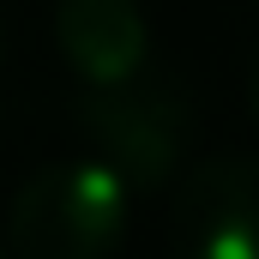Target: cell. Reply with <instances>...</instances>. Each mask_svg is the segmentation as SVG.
<instances>
[{
  "instance_id": "cell-5",
  "label": "cell",
  "mask_w": 259,
  "mask_h": 259,
  "mask_svg": "<svg viewBox=\"0 0 259 259\" xmlns=\"http://www.w3.org/2000/svg\"><path fill=\"white\" fill-rule=\"evenodd\" d=\"M247 109H253V127H259V55H253V66H247Z\"/></svg>"
},
{
  "instance_id": "cell-3",
  "label": "cell",
  "mask_w": 259,
  "mask_h": 259,
  "mask_svg": "<svg viewBox=\"0 0 259 259\" xmlns=\"http://www.w3.org/2000/svg\"><path fill=\"white\" fill-rule=\"evenodd\" d=\"M175 259H259V157H205L169 205Z\"/></svg>"
},
{
  "instance_id": "cell-2",
  "label": "cell",
  "mask_w": 259,
  "mask_h": 259,
  "mask_svg": "<svg viewBox=\"0 0 259 259\" xmlns=\"http://www.w3.org/2000/svg\"><path fill=\"white\" fill-rule=\"evenodd\" d=\"M78 127L97 145L91 157H103L133 193L169 187L187 145H193L199 109L193 97L169 78V72H133L121 84H97L78 91Z\"/></svg>"
},
{
  "instance_id": "cell-4",
  "label": "cell",
  "mask_w": 259,
  "mask_h": 259,
  "mask_svg": "<svg viewBox=\"0 0 259 259\" xmlns=\"http://www.w3.org/2000/svg\"><path fill=\"white\" fill-rule=\"evenodd\" d=\"M55 42L78 91L121 84L151 66V24L139 0H55Z\"/></svg>"
},
{
  "instance_id": "cell-6",
  "label": "cell",
  "mask_w": 259,
  "mask_h": 259,
  "mask_svg": "<svg viewBox=\"0 0 259 259\" xmlns=\"http://www.w3.org/2000/svg\"><path fill=\"white\" fill-rule=\"evenodd\" d=\"M0 259H6V253H0Z\"/></svg>"
},
{
  "instance_id": "cell-1",
  "label": "cell",
  "mask_w": 259,
  "mask_h": 259,
  "mask_svg": "<svg viewBox=\"0 0 259 259\" xmlns=\"http://www.w3.org/2000/svg\"><path fill=\"white\" fill-rule=\"evenodd\" d=\"M133 223V187L103 157H61L36 169L12 211L6 247L12 259H115Z\"/></svg>"
}]
</instances>
